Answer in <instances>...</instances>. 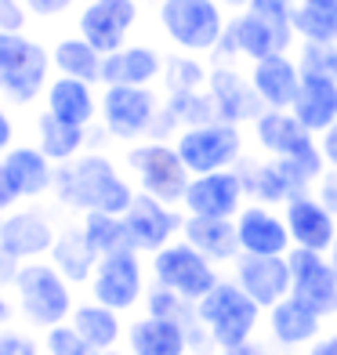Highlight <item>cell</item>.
Segmentation results:
<instances>
[{
    "instance_id": "cell-35",
    "label": "cell",
    "mask_w": 337,
    "mask_h": 355,
    "mask_svg": "<svg viewBox=\"0 0 337 355\" xmlns=\"http://www.w3.org/2000/svg\"><path fill=\"white\" fill-rule=\"evenodd\" d=\"M294 37L301 44H337V4H297Z\"/></svg>"
},
{
    "instance_id": "cell-10",
    "label": "cell",
    "mask_w": 337,
    "mask_h": 355,
    "mask_svg": "<svg viewBox=\"0 0 337 355\" xmlns=\"http://www.w3.org/2000/svg\"><path fill=\"white\" fill-rule=\"evenodd\" d=\"M91 294L98 304H109L116 312H127L146 297V268L138 261V250H120L105 254L94 265L91 276Z\"/></svg>"
},
{
    "instance_id": "cell-52",
    "label": "cell",
    "mask_w": 337,
    "mask_h": 355,
    "mask_svg": "<svg viewBox=\"0 0 337 355\" xmlns=\"http://www.w3.org/2000/svg\"><path fill=\"white\" fill-rule=\"evenodd\" d=\"M327 257H330V265H334V268H337V239H334V247H330V250H327Z\"/></svg>"
},
{
    "instance_id": "cell-46",
    "label": "cell",
    "mask_w": 337,
    "mask_h": 355,
    "mask_svg": "<svg viewBox=\"0 0 337 355\" xmlns=\"http://www.w3.org/2000/svg\"><path fill=\"white\" fill-rule=\"evenodd\" d=\"M8 149H15V120L8 116V109L0 105V156Z\"/></svg>"
},
{
    "instance_id": "cell-17",
    "label": "cell",
    "mask_w": 337,
    "mask_h": 355,
    "mask_svg": "<svg viewBox=\"0 0 337 355\" xmlns=\"http://www.w3.org/2000/svg\"><path fill=\"white\" fill-rule=\"evenodd\" d=\"M232 279L247 290V294L268 312L272 304L291 297V261L268 254H239L232 261Z\"/></svg>"
},
{
    "instance_id": "cell-38",
    "label": "cell",
    "mask_w": 337,
    "mask_h": 355,
    "mask_svg": "<svg viewBox=\"0 0 337 355\" xmlns=\"http://www.w3.org/2000/svg\"><path fill=\"white\" fill-rule=\"evenodd\" d=\"M247 8L258 11L283 40H291V44L297 40L294 37V8H297V0H250Z\"/></svg>"
},
{
    "instance_id": "cell-50",
    "label": "cell",
    "mask_w": 337,
    "mask_h": 355,
    "mask_svg": "<svg viewBox=\"0 0 337 355\" xmlns=\"http://www.w3.org/2000/svg\"><path fill=\"white\" fill-rule=\"evenodd\" d=\"M218 4H221V8H232V11H243L250 0H218Z\"/></svg>"
},
{
    "instance_id": "cell-6",
    "label": "cell",
    "mask_w": 337,
    "mask_h": 355,
    "mask_svg": "<svg viewBox=\"0 0 337 355\" xmlns=\"http://www.w3.org/2000/svg\"><path fill=\"white\" fill-rule=\"evenodd\" d=\"M51 55L26 33H0V94L29 105L40 91H47Z\"/></svg>"
},
{
    "instance_id": "cell-33",
    "label": "cell",
    "mask_w": 337,
    "mask_h": 355,
    "mask_svg": "<svg viewBox=\"0 0 337 355\" xmlns=\"http://www.w3.org/2000/svg\"><path fill=\"white\" fill-rule=\"evenodd\" d=\"M102 62L105 55L84 37H62L51 51V66L58 69V76H76V80H87V84H98L102 80Z\"/></svg>"
},
{
    "instance_id": "cell-31",
    "label": "cell",
    "mask_w": 337,
    "mask_h": 355,
    "mask_svg": "<svg viewBox=\"0 0 337 355\" xmlns=\"http://www.w3.org/2000/svg\"><path fill=\"white\" fill-rule=\"evenodd\" d=\"M69 322H73V330L84 337L94 352H112V348H116V341H120V334H123L120 312L109 309V304H98V301L76 304Z\"/></svg>"
},
{
    "instance_id": "cell-7",
    "label": "cell",
    "mask_w": 337,
    "mask_h": 355,
    "mask_svg": "<svg viewBox=\"0 0 337 355\" xmlns=\"http://www.w3.org/2000/svg\"><path fill=\"white\" fill-rule=\"evenodd\" d=\"M182 164L189 167V174H211V171H225L236 167L243 159V131L239 123L229 120H211L200 127H185L174 138Z\"/></svg>"
},
{
    "instance_id": "cell-40",
    "label": "cell",
    "mask_w": 337,
    "mask_h": 355,
    "mask_svg": "<svg viewBox=\"0 0 337 355\" xmlns=\"http://www.w3.org/2000/svg\"><path fill=\"white\" fill-rule=\"evenodd\" d=\"M29 11L22 0H0V33H22L29 22Z\"/></svg>"
},
{
    "instance_id": "cell-13",
    "label": "cell",
    "mask_w": 337,
    "mask_h": 355,
    "mask_svg": "<svg viewBox=\"0 0 337 355\" xmlns=\"http://www.w3.org/2000/svg\"><path fill=\"white\" fill-rule=\"evenodd\" d=\"M123 221L138 254L164 250L167 243H174V236H182V225H185V218L171 203L149 196V192H138L131 200V207L123 211Z\"/></svg>"
},
{
    "instance_id": "cell-47",
    "label": "cell",
    "mask_w": 337,
    "mask_h": 355,
    "mask_svg": "<svg viewBox=\"0 0 337 355\" xmlns=\"http://www.w3.org/2000/svg\"><path fill=\"white\" fill-rule=\"evenodd\" d=\"M309 355H337V330L316 337V341L309 345Z\"/></svg>"
},
{
    "instance_id": "cell-25",
    "label": "cell",
    "mask_w": 337,
    "mask_h": 355,
    "mask_svg": "<svg viewBox=\"0 0 337 355\" xmlns=\"http://www.w3.org/2000/svg\"><path fill=\"white\" fill-rule=\"evenodd\" d=\"M55 164L40 153V145H15L4 153V174L19 200H37L55 189Z\"/></svg>"
},
{
    "instance_id": "cell-16",
    "label": "cell",
    "mask_w": 337,
    "mask_h": 355,
    "mask_svg": "<svg viewBox=\"0 0 337 355\" xmlns=\"http://www.w3.org/2000/svg\"><path fill=\"white\" fill-rule=\"evenodd\" d=\"M207 91L218 105V116L229 123H254L265 112V102L258 98V91L250 84V73L243 76L232 62H214L211 76H207Z\"/></svg>"
},
{
    "instance_id": "cell-45",
    "label": "cell",
    "mask_w": 337,
    "mask_h": 355,
    "mask_svg": "<svg viewBox=\"0 0 337 355\" xmlns=\"http://www.w3.org/2000/svg\"><path fill=\"white\" fill-rule=\"evenodd\" d=\"M319 153H323L327 167H334V171H337V120L327 127L323 135H319Z\"/></svg>"
},
{
    "instance_id": "cell-23",
    "label": "cell",
    "mask_w": 337,
    "mask_h": 355,
    "mask_svg": "<svg viewBox=\"0 0 337 355\" xmlns=\"http://www.w3.org/2000/svg\"><path fill=\"white\" fill-rule=\"evenodd\" d=\"M250 84L265 109H291L301 84V66L291 58V51H276L261 62H250Z\"/></svg>"
},
{
    "instance_id": "cell-15",
    "label": "cell",
    "mask_w": 337,
    "mask_h": 355,
    "mask_svg": "<svg viewBox=\"0 0 337 355\" xmlns=\"http://www.w3.org/2000/svg\"><path fill=\"white\" fill-rule=\"evenodd\" d=\"M138 26V0H87L76 19V33L91 40L102 55L120 51Z\"/></svg>"
},
{
    "instance_id": "cell-49",
    "label": "cell",
    "mask_w": 337,
    "mask_h": 355,
    "mask_svg": "<svg viewBox=\"0 0 337 355\" xmlns=\"http://www.w3.org/2000/svg\"><path fill=\"white\" fill-rule=\"evenodd\" d=\"M15 200H19V196H15V189H11V182H8V174H4V159H0V214L11 211Z\"/></svg>"
},
{
    "instance_id": "cell-18",
    "label": "cell",
    "mask_w": 337,
    "mask_h": 355,
    "mask_svg": "<svg viewBox=\"0 0 337 355\" xmlns=\"http://www.w3.org/2000/svg\"><path fill=\"white\" fill-rule=\"evenodd\" d=\"M283 218H286V229H291L294 247L304 250H319L327 254L337 239V214L330 207H323V200L316 192H301L291 203L283 207Z\"/></svg>"
},
{
    "instance_id": "cell-14",
    "label": "cell",
    "mask_w": 337,
    "mask_h": 355,
    "mask_svg": "<svg viewBox=\"0 0 337 355\" xmlns=\"http://www.w3.org/2000/svg\"><path fill=\"white\" fill-rule=\"evenodd\" d=\"M243 200H247L243 178L236 167H225L211 174H192L182 207L192 218H236L247 207Z\"/></svg>"
},
{
    "instance_id": "cell-8",
    "label": "cell",
    "mask_w": 337,
    "mask_h": 355,
    "mask_svg": "<svg viewBox=\"0 0 337 355\" xmlns=\"http://www.w3.org/2000/svg\"><path fill=\"white\" fill-rule=\"evenodd\" d=\"M153 279L196 304L203 294H211L218 286L221 276H218V265L211 257H203L189 239H174V243L153 254Z\"/></svg>"
},
{
    "instance_id": "cell-34",
    "label": "cell",
    "mask_w": 337,
    "mask_h": 355,
    "mask_svg": "<svg viewBox=\"0 0 337 355\" xmlns=\"http://www.w3.org/2000/svg\"><path fill=\"white\" fill-rule=\"evenodd\" d=\"M80 229H84L91 250L98 254V257H105V254H120V250H135L123 214H102V211H91V214H84V225H80Z\"/></svg>"
},
{
    "instance_id": "cell-20",
    "label": "cell",
    "mask_w": 337,
    "mask_h": 355,
    "mask_svg": "<svg viewBox=\"0 0 337 355\" xmlns=\"http://www.w3.org/2000/svg\"><path fill=\"white\" fill-rule=\"evenodd\" d=\"M167 58L149 44H123L120 51H109L102 62V84L112 87H153L164 76Z\"/></svg>"
},
{
    "instance_id": "cell-28",
    "label": "cell",
    "mask_w": 337,
    "mask_h": 355,
    "mask_svg": "<svg viewBox=\"0 0 337 355\" xmlns=\"http://www.w3.org/2000/svg\"><path fill=\"white\" fill-rule=\"evenodd\" d=\"M182 239H189L203 257H211L214 265H232L239 257V232L236 218H185Z\"/></svg>"
},
{
    "instance_id": "cell-3",
    "label": "cell",
    "mask_w": 337,
    "mask_h": 355,
    "mask_svg": "<svg viewBox=\"0 0 337 355\" xmlns=\"http://www.w3.org/2000/svg\"><path fill=\"white\" fill-rule=\"evenodd\" d=\"M156 19L164 37L189 55H214L229 26L218 0H159Z\"/></svg>"
},
{
    "instance_id": "cell-53",
    "label": "cell",
    "mask_w": 337,
    "mask_h": 355,
    "mask_svg": "<svg viewBox=\"0 0 337 355\" xmlns=\"http://www.w3.org/2000/svg\"><path fill=\"white\" fill-rule=\"evenodd\" d=\"M297 4H337V0H297Z\"/></svg>"
},
{
    "instance_id": "cell-44",
    "label": "cell",
    "mask_w": 337,
    "mask_h": 355,
    "mask_svg": "<svg viewBox=\"0 0 337 355\" xmlns=\"http://www.w3.org/2000/svg\"><path fill=\"white\" fill-rule=\"evenodd\" d=\"M19 272H22V257H15L4 243H0V286H8L19 279Z\"/></svg>"
},
{
    "instance_id": "cell-26",
    "label": "cell",
    "mask_w": 337,
    "mask_h": 355,
    "mask_svg": "<svg viewBox=\"0 0 337 355\" xmlns=\"http://www.w3.org/2000/svg\"><path fill=\"white\" fill-rule=\"evenodd\" d=\"M323 315L312 312L297 297H283L268 309V334L279 348H309L316 337H323Z\"/></svg>"
},
{
    "instance_id": "cell-41",
    "label": "cell",
    "mask_w": 337,
    "mask_h": 355,
    "mask_svg": "<svg viewBox=\"0 0 337 355\" xmlns=\"http://www.w3.org/2000/svg\"><path fill=\"white\" fill-rule=\"evenodd\" d=\"M0 355H40V348H37V341L29 334L4 330L0 334Z\"/></svg>"
},
{
    "instance_id": "cell-37",
    "label": "cell",
    "mask_w": 337,
    "mask_h": 355,
    "mask_svg": "<svg viewBox=\"0 0 337 355\" xmlns=\"http://www.w3.org/2000/svg\"><path fill=\"white\" fill-rule=\"evenodd\" d=\"M146 315H159V319H174V322H182V327H196V304L185 301L182 294H174V290L167 286H153L149 294H146Z\"/></svg>"
},
{
    "instance_id": "cell-43",
    "label": "cell",
    "mask_w": 337,
    "mask_h": 355,
    "mask_svg": "<svg viewBox=\"0 0 337 355\" xmlns=\"http://www.w3.org/2000/svg\"><path fill=\"white\" fill-rule=\"evenodd\" d=\"M316 196L323 200V207H330V211L337 214V171L334 167H327L323 178L316 182Z\"/></svg>"
},
{
    "instance_id": "cell-36",
    "label": "cell",
    "mask_w": 337,
    "mask_h": 355,
    "mask_svg": "<svg viewBox=\"0 0 337 355\" xmlns=\"http://www.w3.org/2000/svg\"><path fill=\"white\" fill-rule=\"evenodd\" d=\"M164 76H167V91H171V94H178V91H203L211 69H207L203 62H196V55L178 51V55L167 58Z\"/></svg>"
},
{
    "instance_id": "cell-12",
    "label": "cell",
    "mask_w": 337,
    "mask_h": 355,
    "mask_svg": "<svg viewBox=\"0 0 337 355\" xmlns=\"http://www.w3.org/2000/svg\"><path fill=\"white\" fill-rule=\"evenodd\" d=\"M291 40H283L258 11L243 8L239 15H232L225 26V37L218 44V51L211 55L214 62H232V58H247V62H261L276 51H291Z\"/></svg>"
},
{
    "instance_id": "cell-42",
    "label": "cell",
    "mask_w": 337,
    "mask_h": 355,
    "mask_svg": "<svg viewBox=\"0 0 337 355\" xmlns=\"http://www.w3.org/2000/svg\"><path fill=\"white\" fill-rule=\"evenodd\" d=\"M22 4L33 15H40V19H58V15H66L76 0H22Z\"/></svg>"
},
{
    "instance_id": "cell-30",
    "label": "cell",
    "mask_w": 337,
    "mask_h": 355,
    "mask_svg": "<svg viewBox=\"0 0 337 355\" xmlns=\"http://www.w3.org/2000/svg\"><path fill=\"white\" fill-rule=\"evenodd\" d=\"M37 145L40 153L51 159V164H69L84 153L87 145V127L69 123V120H58L55 112H40L37 116Z\"/></svg>"
},
{
    "instance_id": "cell-54",
    "label": "cell",
    "mask_w": 337,
    "mask_h": 355,
    "mask_svg": "<svg viewBox=\"0 0 337 355\" xmlns=\"http://www.w3.org/2000/svg\"><path fill=\"white\" fill-rule=\"evenodd\" d=\"M102 355H123V352H116V348H112V352H102Z\"/></svg>"
},
{
    "instance_id": "cell-11",
    "label": "cell",
    "mask_w": 337,
    "mask_h": 355,
    "mask_svg": "<svg viewBox=\"0 0 337 355\" xmlns=\"http://www.w3.org/2000/svg\"><path fill=\"white\" fill-rule=\"evenodd\" d=\"M286 261H291V297L309 304L323 319L337 315V268L330 265V257L319 250L294 247Z\"/></svg>"
},
{
    "instance_id": "cell-27",
    "label": "cell",
    "mask_w": 337,
    "mask_h": 355,
    "mask_svg": "<svg viewBox=\"0 0 337 355\" xmlns=\"http://www.w3.org/2000/svg\"><path fill=\"white\" fill-rule=\"evenodd\" d=\"M291 112L309 127V131L323 135L337 120V80L323 76V73H304L301 69V84H297Z\"/></svg>"
},
{
    "instance_id": "cell-32",
    "label": "cell",
    "mask_w": 337,
    "mask_h": 355,
    "mask_svg": "<svg viewBox=\"0 0 337 355\" xmlns=\"http://www.w3.org/2000/svg\"><path fill=\"white\" fill-rule=\"evenodd\" d=\"M51 265H55L69 283H91L94 265H98V254L91 250V243H87V236H84V229H80V225L58 232L55 247H51Z\"/></svg>"
},
{
    "instance_id": "cell-1",
    "label": "cell",
    "mask_w": 337,
    "mask_h": 355,
    "mask_svg": "<svg viewBox=\"0 0 337 355\" xmlns=\"http://www.w3.org/2000/svg\"><path fill=\"white\" fill-rule=\"evenodd\" d=\"M55 196L73 207V211H102V214H123L131 200L138 196L135 185L116 171L109 156L102 153H80L69 164H58L55 171Z\"/></svg>"
},
{
    "instance_id": "cell-22",
    "label": "cell",
    "mask_w": 337,
    "mask_h": 355,
    "mask_svg": "<svg viewBox=\"0 0 337 355\" xmlns=\"http://www.w3.org/2000/svg\"><path fill=\"white\" fill-rule=\"evenodd\" d=\"M239 178H243V192L261 203V207H286L294 196H301V189L294 185V178L286 174V167L279 159H254V156H243L236 164Z\"/></svg>"
},
{
    "instance_id": "cell-51",
    "label": "cell",
    "mask_w": 337,
    "mask_h": 355,
    "mask_svg": "<svg viewBox=\"0 0 337 355\" xmlns=\"http://www.w3.org/2000/svg\"><path fill=\"white\" fill-rule=\"evenodd\" d=\"M11 315V309H8V301H4V294H0V322H4Z\"/></svg>"
},
{
    "instance_id": "cell-19",
    "label": "cell",
    "mask_w": 337,
    "mask_h": 355,
    "mask_svg": "<svg viewBox=\"0 0 337 355\" xmlns=\"http://www.w3.org/2000/svg\"><path fill=\"white\" fill-rule=\"evenodd\" d=\"M236 232H239V254L283 257V254L294 250L286 218L276 214L272 207H261V203H247L243 211L236 214Z\"/></svg>"
},
{
    "instance_id": "cell-39",
    "label": "cell",
    "mask_w": 337,
    "mask_h": 355,
    "mask_svg": "<svg viewBox=\"0 0 337 355\" xmlns=\"http://www.w3.org/2000/svg\"><path fill=\"white\" fill-rule=\"evenodd\" d=\"M47 355H102L73 330V322H58L47 330Z\"/></svg>"
},
{
    "instance_id": "cell-9",
    "label": "cell",
    "mask_w": 337,
    "mask_h": 355,
    "mask_svg": "<svg viewBox=\"0 0 337 355\" xmlns=\"http://www.w3.org/2000/svg\"><path fill=\"white\" fill-rule=\"evenodd\" d=\"M159 94L153 87H120L112 84L102 91V102H98V116L105 123V131L120 141H135V138H146L153 135V127L159 120Z\"/></svg>"
},
{
    "instance_id": "cell-5",
    "label": "cell",
    "mask_w": 337,
    "mask_h": 355,
    "mask_svg": "<svg viewBox=\"0 0 337 355\" xmlns=\"http://www.w3.org/2000/svg\"><path fill=\"white\" fill-rule=\"evenodd\" d=\"M15 290H19L22 315L33 322V327L51 330L58 322H66L76 309L73 294H69V279L47 261H26L19 279H15Z\"/></svg>"
},
{
    "instance_id": "cell-24",
    "label": "cell",
    "mask_w": 337,
    "mask_h": 355,
    "mask_svg": "<svg viewBox=\"0 0 337 355\" xmlns=\"http://www.w3.org/2000/svg\"><path fill=\"white\" fill-rule=\"evenodd\" d=\"M196 327H182V322L159 315H141L127 327V348H131V355H189V334Z\"/></svg>"
},
{
    "instance_id": "cell-4",
    "label": "cell",
    "mask_w": 337,
    "mask_h": 355,
    "mask_svg": "<svg viewBox=\"0 0 337 355\" xmlns=\"http://www.w3.org/2000/svg\"><path fill=\"white\" fill-rule=\"evenodd\" d=\"M127 171L135 174V182H138V192H149V196L156 200H164L171 207H178L185 203V192H189V182H192V174L189 167L182 164V156L174 145L167 141H138L127 149Z\"/></svg>"
},
{
    "instance_id": "cell-48",
    "label": "cell",
    "mask_w": 337,
    "mask_h": 355,
    "mask_svg": "<svg viewBox=\"0 0 337 355\" xmlns=\"http://www.w3.org/2000/svg\"><path fill=\"white\" fill-rule=\"evenodd\" d=\"M221 355H272L261 341H254V337H250V341H243V345H232V348H221Z\"/></svg>"
},
{
    "instance_id": "cell-2",
    "label": "cell",
    "mask_w": 337,
    "mask_h": 355,
    "mask_svg": "<svg viewBox=\"0 0 337 355\" xmlns=\"http://www.w3.org/2000/svg\"><path fill=\"white\" fill-rule=\"evenodd\" d=\"M261 312L265 309L236 279H218V286L211 294H203L196 301V319L218 352L250 341L258 322H261Z\"/></svg>"
},
{
    "instance_id": "cell-29",
    "label": "cell",
    "mask_w": 337,
    "mask_h": 355,
    "mask_svg": "<svg viewBox=\"0 0 337 355\" xmlns=\"http://www.w3.org/2000/svg\"><path fill=\"white\" fill-rule=\"evenodd\" d=\"M47 98V112H55L58 120H69L80 127H91V120L98 116V94H94V84L76 76H55L44 91Z\"/></svg>"
},
{
    "instance_id": "cell-21",
    "label": "cell",
    "mask_w": 337,
    "mask_h": 355,
    "mask_svg": "<svg viewBox=\"0 0 337 355\" xmlns=\"http://www.w3.org/2000/svg\"><path fill=\"white\" fill-rule=\"evenodd\" d=\"M55 239H58L55 225L47 221L44 211H33V207L11 211L0 221V243H4L15 257H22V261H37V257L51 254Z\"/></svg>"
}]
</instances>
